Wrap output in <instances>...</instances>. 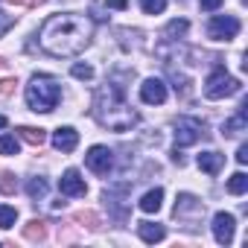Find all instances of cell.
Segmentation results:
<instances>
[{
	"label": "cell",
	"instance_id": "obj_33",
	"mask_svg": "<svg viewBox=\"0 0 248 248\" xmlns=\"http://www.w3.org/2000/svg\"><path fill=\"white\" fill-rule=\"evenodd\" d=\"M172 161H175V164H178V167H181V164H184V155H181V152H178V146H175V149H172Z\"/></svg>",
	"mask_w": 248,
	"mask_h": 248
},
{
	"label": "cell",
	"instance_id": "obj_31",
	"mask_svg": "<svg viewBox=\"0 0 248 248\" xmlns=\"http://www.w3.org/2000/svg\"><path fill=\"white\" fill-rule=\"evenodd\" d=\"M15 88V79H0V93H9Z\"/></svg>",
	"mask_w": 248,
	"mask_h": 248
},
{
	"label": "cell",
	"instance_id": "obj_24",
	"mask_svg": "<svg viewBox=\"0 0 248 248\" xmlns=\"http://www.w3.org/2000/svg\"><path fill=\"white\" fill-rule=\"evenodd\" d=\"M140 9L146 15H161L167 9V0H140Z\"/></svg>",
	"mask_w": 248,
	"mask_h": 248
},
{
	"label": "cell",
	"instance_id": "obj_28",
	"mask_svg": "<svg viewBox=\"0 0 248 248\" xmlns=\"http://www.w3.org/2000/svg\"><path fill=\"white\" fill-rule=\"evenodd\" d=\"M199 6H202L204 12H216V9L222 6V0H199Z\"/></svg>",
	"mask_w": 248,
	"mask_h": 248
},
{
	"label": "cell",
	"instance_id": "obj_10",
	"mask_svg": "<svg viewBox=\"0 0 248 248\" xmlns=\"http://www.w3.org/2000/svg\"><path fill=\"white\" fill-rule=\"evenodd\" d=\"M140 99H143L146 105H161V102H167V85H164L161 79H146V82L140 85Z\"/></svg>",
	"mask_w": 248,
	"mask_h": 248
},
{
	"label": "cell",
	"instance_id": "obj_21",
	"mask_svg": "<svg viewBox=\"0 0 248 248\" xmlns=\"http://www.w3.org/2000/svg\"><path fill=\"white\" fill-rule=\"evenodd\" d=\"M21 143L15 135H0V155H18Z\"/></svg>",
	"mask_w": 248,
	"mask_h": 248
},
{
	"label": "cell",
	"instance_id": "obj_11",
	"mask_svg": "<svg viewBox=\"0 0 248 248\" xmlns=\"http://www.w3.org/2000/svg\"><path fill=\"white\" fill-rule=\"evenodd\" d=\"M204 213V204L196 199V196H190V193H181L178 199H175V216H202Z\"/></svg>",
	"mask_w": 248,
	"mask_h": 248
},
{
	"label": "cell",
	"instance_id": "obj_4",
	"mask_svg": "<svg viewBox=\"0 0 248 248\" xmlns=\"http://www.w3.org/2000/svg\"><path fill=\"white\" fill-rule=\"evenodd\" d=\"M236 91H239V82L231 73H225V67H216L204 82V96L207 99H225V96H233Z\"/></svg>",
	"mask_w": 248,
	"mask_h": 248
},
{
	"label": "cell",
	"instance_id": "obj_29",
	"mask_svg": "<svg viewBox=\"0 0 248 248\" xmlns=\"http://www.w3.org/2000/svg\"><path fill=\"white\" fill-rule=\"evenodd\" d=\"M76 222H88V228H96V216L93 213H76Z\"/></svg>",
	"mask_w": 248,
	"mask_h": 248
},
{
	"label": "cell",
	"instance_id": "obj_26",
	"mask_svg": "<svg viewBox=\"0 0 248 248\" xmlns=\"http://www.w3.org/2000/svg\"><path fill=\"white\" fill-rule=\"evenodd\" d=\"M70 73H73L76 79H85V82H88V79H93V67H91V64H73V70H70Z\"/></svg>",
	"mask_w": 248,
	"mask_h": 248
},
{
	"label": "cell",
	"instance_id": "obj_30",
	"mask_svg": "<svg viewBox=\"0 0 248 248\" xmlns=\"http://www.w3.org/2000/svg\"><path fill=\"white\" fill-rule=\"evenodd\" d=\"M236 161H239V164H248V146H245V143L236 149Z\"/></svg>",
	"mask_w": 248,
	"mask_h": 248
},
{
	"label": "cell",
	"instance_id": "obj_18",
	"mask_svg": "<svg viewBox=\"0 0 248 248\" xmlns=\"http://www.w3.org/2000/svg\"><path fill=\"white\" fill-rule=\"evenodd\" d=\"M248 190V175L245 172H233L231 178H228V193L231 196H242Z\"/></svg>",
	"mask_w": 248,
	"mask_h": 248
},
{
	"label": "cell",
	"instance_id": "obj_22",
	"mask_svg": "<svg viewBox=\"0 0 248 248\" xmlns=\"http://www.w3.org/2000/svg\"><path fill=\"white\" fill-rule=\"evenodd\" d=\"M187 30H190V24H187L184 18H181V21H170V24H167V38H170V41H178Z\"/></svg>",
	"mask_w": 248,
	"mask_h": 248
},
{
	"label": "cell",
	"instance_id": "obj_14",
	"mask_svg": "<svg viewBox=\"0 0 248 248\" xmlns=\"http://www.w3.org/2000/svg\"><path fill=\"white\" fill-rule=\"evenodd\" d=\"M138 233H140L143 242H161V239L167 236V228L158 225V222H140V225H138Z\"/></svg>",
	"mask_w": 248,
	"mask_h": 248
},
{
	"label": "cell",
	"instance_id": "obj_13",
	"mask_svg": "<svg viewBox=\"0 0 248 248\" xmlns=\"http://www.w3.org/2000/svg\"><path fill=\"white\" fill-rule=\"evenodd\" d=\"M196 164H199V170H204L207 175H219V170H222V164H225V155H219V152H202L199 158H196Z\"/></svg>",
	"mask_w": 248,
	"mask_h": 248
},
{
	"label": "cell",
	"instance_id": "obj_20",
	"mask_svg": "<svg viewBox=\"0 0 248 248\" xmlns=\"http://www.w3.org/2000/svg\"><path fill=\"white\" fill-rule=\"evenodd\" d=\"M24 236L27 239H32V242H38V239H44L47 236V228H44V222H38V219H32L27 228H24Z\"/></svg>",
	"mask_w": 248,
	"mask_h": 248
},
{
	"label": "cell",
	"instance_id": "obj_3",
	"mask_svg": "<svg viewBox=\"0 0 248 248\" xmlns=\"http://www.w3.org/2000/svg\"><path fill=\"white\" fill-rule=\"evenodd\" d=\"M59 99H62V85H59L53 76L35 73V76L30 79V85H27V105H30L32 111L47 114V111H53V108L59 105Z\"/></svg>",
	"mask_w": 248,
	"mask_h": 248
},
{
	"label": "cell",
	"instance_id": "obj_19",
	"mask_svg": "<svg viewBox=\"0 0 248 248\" xmlns=\"http://www.w3.org/2000/svg\"><path fill=\"white\" fill-rule=\"evenodd\" d=\"M27 196H30L32 202L44 199V196H47V178H30V181H27Z\"/></svg>",
	"mask_w": 248,
	"mask_h": 248
},
{
	"label": "cell",
	"instance_id": "obj_34",
	"mask_svg": "<svg viewBox=\"0 0 248 248\" xmlns=\"http://www.w3.org/2000/svg\"><path fill=\"white\" fill-rule=\"evenodd\" d=\"M3 126H6V117H3V114H0V129H3Z\"/></svg>",
	"mask_w": 248,
	"mask_h": 248
},
{
	"label": "cell",
	"instance_id": "obj_2",
	"mask_svg": "<svg viewBox=\"0 0 248 248\" xmlns=\"http://www.w3.org/2000/svg\"><path fill=\"white\" fill-rule=\"evenodd\" d=\"M93 117L111 132H129L138 123V111L126 102V93L117 82H105L93 99Z\"/></svg>",
	"mask_w": 248,
	"mask_h": 248
},
{
	"label": "cell",
	"instance_id": "obj_17",
	"mask_svg": "<svg viewBox=\"0 0 248 248\" xmlns=\"http://www.w3.org/2000/svg\"><path fill=\"white\" fill-rule=\"evenodd\" d=\"M18 135H21L27 143H32V146H41V143L47 140V132H44V129H32V126H21Z\"/></svg>",
	"mask_w": 248,
	"mask_h": 248
},
{
	"label": "cell",
	"instance_id": "obj_1",
	"mask_svg": "<svg viewBox=\"0 0 248 248\" xmlns=\"http://www.w3.org/2000/svg\"><path fill=\"white\" fill-rule=\"evenodd\" d=\"M91 35H93V24L85 15L64 12V15H53V18L44 21L41 32H38V41L50 56L67 59V56L82 53L91 44Z\"/></svg>",
	"mask_w": 248,
	"mask_h": 248
},
{
	"label": "cell",
	"instance_id": "obj_35",
	"mask_svg": "<svg viewBox=\"0 0 248 248\" xmlns=\"http://www.w3.org/2000/svg\"><path fill=\"white\" fill-rule=\"evenodd\" d=\"M0 67H3V62H0Z\"/></svg>",
	"mask_w": 248,
	"mask_h": 248
},
{
	"label": "cell",
	"instance_id": "obj_7",
	"mask_svg": "<svg viewBox=\"0 0 248 248\" xmlns=\"http://www.w3.org/2000/svg\"><path fill=\"white\" fill-rule=\"evenodd\" d=\"M85 164H88L91 172H96V175H108L111 167H114V152H111L108 146H91L88 155H85Z\"/></svg>",
	"mask_w": 248,
	"mask_h": 248
},
{
	"label": "cell",
	"instance_id": "obj_12",
	"mask_svg": "<svg viewBox=\"0 0 248 248\" xmlns=\"http://www.w3.org/2000/svg\"><path fill=\"white\" fill-rule=\"evenodd\" d=\"M53 146H56L59 152H73V149L79 146V132L70 129V126H62V129L53 135Z\"/></svg>",
	"mask_w": 248,
	"mask_h": 248
},
{
	"label": "cell",
	"instance_id": "obj_8",
	"mask_svg": "<svg viewBox=\"0 0 248 248\" xmlns=\"http://www.w3.org/2000/svg\"><path fill=\"white\" fill-rule=\"evenodd\" d=\"M233 231H236V219H233L231 213L219 210V213L213 216V236H216V242H219V245H231V242H233Z\"/></svg>",
	"mask_w": 248,
	"mask_h": 248
},
{
	"label": "cell",
	"instance_id": "obj_23",
	"mask_svg": "<svg viewBox=\"0 0 248 248\" xmlns=\"http://www.w3.org/2000/svg\"><path fill=\"white\" fill-rule=\"evenodd\" d=\"M15 219H18V210L15 207H9V204H3V207H0V228H12L15 225Z\"/></svg>",
	"mask_w": 248,
	"mask_h": 248
},
{
	"label": "cell",
	"instance_id": "obj_6",
	"mask_svg": "<svg viewBox=\"0 0 248 248\" xmlns=\"http://www.w3.org/2000/svg\"><path fill=\"white\" fill-rule=\"evenodd\" d=\"M207 35H210L213 41H231V38L239 35V21H236L233 15H216V18H210V24H207Z\"/></svg>",
	"mask_w": 248,
	"mask_h": 248
},
{
	"label": "cell",
	"instance_id": "obj_16",
	"mask_svg": "<svg viewBox=\"0 0 248 248\" xmlns=\"http://www.w3.org/2000/svg\"><path fill=\"white\" fill-rule=\"evenodd\" d=\"M242 132H245V114H242V111H239L236 117H231L225 126H222V135H225V138H236V135H242Z\"/></svg>",
	"mask_w": 248,
	"mask_h": 248
},
{
	"label": "cell",
	"instance_id": "obj_32",
	"mask_svg": "<svg viewBox=\"0 0 248 248\" xmlns=\"http://www.w3.org/2000/svg\"><path fill=\"white\" fill-rule=\"evenodd\" d=\"M129 0H108V9H126Z\"/></svg>",
	"mask_w": 248,
	"mask_h": 248
},
{
	"label": "cell",
	"instance_id": "obj_9",
	"mask_svg": "<svg viewBox=\"0 0 248 248\" xmlns=\"http://www.w3.org/2000/svg\"><path fill=\"white\" fill-rule=\"evenodd\" d=\"M59 190H62V196L82 199V196L88 193V184H85V178L79 175V170H67V172L59 178Z\"/></svg>",
	"mask_w": 248,
	"mask_h": 248
},
{
	"label": "cell",
	"instance_id": "obj_15",
	"mask_svg": "<svg viewBox=\"0 0 248 248\" xmlns=\"http://www.w3.org/2000/svg\"><path fill=\"white\" fill-rule=\"evenodd\" d=\"M161 202H164V190L155 187V190L143 193V199H140V210H143V213H158V210H161Z\"/></svg>",
	"mask_w": 248,
	"mask_h": 248
},
{
	"label": "cell",
	"instance_id": "obj_25",
	"mask_svg": "<svg viewBox=\"0 0 248 248\" xmlns=\"http://www.w3.org/2000/svg\"><path fill=\"white\" fill-rule=\"evenodd\" d=\"M15 190H18V181H15V175H12V172H3V175H0V193L12 196Z\"/></svg>",
	"mask_w": 248,
	"mask_h": 248
},
{
	"label": "cell",
	"instance_id": "obj_27",
	"mask_svg": "<svg viewBox=\"0 0 248 248\" xmlns=\"http://www.w3.org/2000/svg\"><path fill=\"white\" fill-rule=\"evenodd\" d=\"M12 27H15V15H9V12L0 9V35H6Z\"/></svg>",
	"mask_w": 248,
	"mask_h": 248
},
{
	"label": "cell",
	"instance_id": "obj_5",
	"mask_svg": "<svg viewBox=\"0 0 248 248\" xmlns=\"http://www.w3.org/2000/svg\"><path fill=\"white\" fill-rule=\"evenodd\" d=\"M204 138V123L196 117H178L175 120V143L178 146H193Z\"/></svg>",
	"mask_w": 248,
	"mask_h": 248
}]
</instances>
